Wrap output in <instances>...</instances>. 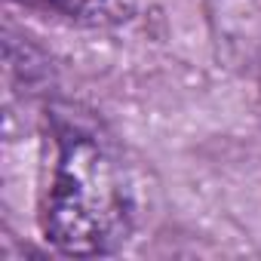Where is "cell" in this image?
I'll return each mask as SVG.
<instances>
[{
	"label": "cell",
	"instance_id": "cell-1",
	"mask_svg": "<svg viewBox=\"0 0 261 261\" xmlns=\"http://www.w3.org/2000/svg\"><path fill=\"white\" fill-rule=\"evenodd\" d=\"M136 221V197L126 166L95 129L62 126L43 197V237L65 255H111Z\"/></svg>",
	"mask_w": 261,
	"mask_h": 261
},
{
	"label": "cell",
	"instance_id": "cell-2",
	"mask_svg": "<svg viewBox=\"0 0 261 261\" xmlns=\"http://www.w3.org/2000/svg\"><path fill=\"white\" fill-rule=\"evenodd\" d=\"M22 4L53 10L59 16H68L74 22H89V25H108L129 16V0H22Z\"/></svg>",
	"mask_w": 261,
	"mask_h": 261
}]
</instances>
